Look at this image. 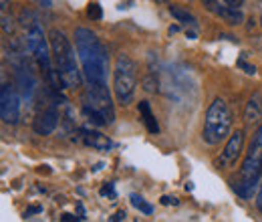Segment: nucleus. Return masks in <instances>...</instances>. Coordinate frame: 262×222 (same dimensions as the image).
<instances>
[{
  "mask_svg": "<svg viewBox=\"0 0 262 222\" xmlns=\"http://www.w3.org/2000/svg\"><path fill=\"white\" fill-rule=\"evenodd\" d=\"M160 91L173 103H190L196 99V81L182 65H165L160 71Z\"/></svg>",
  "mask_w": 262,
  "mask_h": 222,
  "instance_id": "4",
  "label": "nucleus"
},
{
  "mask_svg": "<svg viewBox=\"0 0 262 222\" xmlns=\"http://www.w3.org/2000/svg\"><path fill=\"white\" fill-rule=\"evenodd\" d=\"M14 77H16V87L20 89L23 97L27 101H31L33 93L36 91V79H34V75L29 71L27 65H20V67H16V75Z\"/></svg>",
  "mask_w": 262,
  "mask_h": 222,
  "instance_id": "14",
  "label": "nucleus"
},
{
  "mask_svg": "<svg viewBox=\"0 0 262 222\" xmlns=\"http://www.w3.org/2000/svg\"><path fill=\"white\" fill-rule=\"evenodd\" d=\"M8 8V0H2V12Z\"/></svg>",
  "mask_w": 262,
  "mask_h": 222,
  "instance_id": "30",
  "label": "nucleus"
},
{
  "mask_svg": "<svg viewBox=\"0 0 262 222\" xmlns=\"http://www.w3.org/2000/svg\"><path fill=\"white\" fill-rule=\"evenodd\" d=\"M236 65H238L240 69H244L248 75H254V73H256V67H254V65H248L246 61H244V59H240V61H238Z\"/></svg>",
  "mask_w": 262,
  "mask_h": 222,
  "instance_id": "21",
  "label": "nucleus"
},
{
  "mask_svg": "<svg viewBox=\"0 0 262 222\" xmlns=\"http://www.w3.org/2000/svg\"><path fill=\"white\" fill-rule=\"evenodd\" d=\"M139 115H141V119H143V124H145L149 133H154V135L160 133V124H158V119H156V115L151 111L149 101H139Z\"/></svg>",
  "mask_w": 262,
  "mask_h": 222,
  "instance_id": "16",
  "label": "nucleus"
},
{
  "mask_svg": "<svg viewBox=\"0 0 262 222\" xmlns=\"http://www.w3.org/2000/svg\"><path fill=\"white\" fill-rule=\"evenodd\" d=\"M262 180V126L256 127L252 142L248 146V152L244 156V162L240 166L234 190L240 198L250 200L254 196V192L258 190Z\"/></svg>",
  "mask_w": 262,
  "mask_h": 222,
  "instance_id": "2",
  "label": "nucleus"
},
{
  "mask_svg": "<svg viewBox=\"0 0 262 222\" xmlns=\"http://www.w3.org/2000/svg\"><path fill=\"white\" fill-rule=\"evenodd\" d=\"M75 49H77V57L83 67L85 79L89 83L107 85L109 57H107L105 47L97 38V34L89 29H77L75 31Z\"/></svg>",
  "mask_w": 262,
  "mask_h": 222,
  "instance_id": "1",
  "label": "nucleus"
},
{
  "mask_svg": "<svg viewBox=\"0 0 262 222\" xmlns=\"http://www.w3.org/2000/svg\"><path fill=\"white\" fill-rule=\"evenodd\" d=\"M242 148H244V129H236L232 135H230L228 144L220 156V162L226 166V168H232L236 166V162L242 156Z\"/></svg>",
  "mask_w": 262,
  "mask_h": 222,
  "instance_id": "12",
  "label": "nucleus"
},
{
  "mask_svg": "<svg viewBox=\"0 0 262 222\" xmlns=\"http://www.w3.org/2000/svg\"><path fill=\"white\" fill-rule=\"evenodd\" d=\"M27 51L36 59L38 67H40L45 73L53 71L49 47H47V38H45V34H42V31H40L38 27H33V29L29 31V34H27Z\"/></svg>",
  "mask_w": 262,
  "mask_h": 222,
  "instance_id": "8",
  "label": "nucleus"
},
{
  "mask_svg": "<svg viewBox=\"0 0 262 222\" xmlns=\"http://www.w3.org/2000/svg\"><path fill=\"white\" fill-rule=\"evenodd\" d=\"M180 31V29H178V27H176V25H173V27H169V29H167V32H169V34H173V32H178Z\"/></svg>",
  "mask_w": 262,
  "mask_h": 222,
  "instance_id": "28",
  "label": "nucleus"
},
{
  "mask_svg": "<svg viewBox=\"0 0 262 222\" xmlns=\"http://www.w3.org/2000/svg\"><path fill=\"white\" fill-rule=\"evenodd\" d=\"M260 25H262V14H260Z\"/></svg>",
  "mask_w": 262,
  "mask_h": 222,
  "instance_id": "31",
  "label": "nucleus"
},
{
  "mask_svg": "<svg viewBox=\"0 0 262 222\" xmlns=\"http://www.w3.org/2000/svg\"><path fill=\"white\" fill-rule=\"evenodd\" d=\"M129 202L133 208H137L141 214H145V216H149V214H154V206L149 204V202H145V198L143 196H139V194H129Z\"/></svg>",
  "mask_w": 262,
  "mask_h": 222,
  "instance_id": "18",
  "label": "nucleus"
},
{
  "mask_svg": "<svg viewBox=\"0 0 262 222\" xmlns=\"http://www.w3.org/2000/svg\"><path fill=\"white\" fill-rule=\"evenodd\" d=\"M226 4H230V6H242L244 4V0H224Z\"/></svg>",
  "mask_w": 262,
  "mask_h": 222,
  "instance_id": "26",
  "label": "nucleus"
},
{
  "mask_svg": "<svg viewBox=\"0 0 262 222\" xmlns=\"http://www.w3.org/2000/svg\"><path fill=\"white\" fill-rule=\"evenodd\" d=\"M61 218H63V220H75V218H79V216H73V214H63Z\"/></svg>",
  "mask_w": 262,
  "mask_h": 222,
  "instance_id": "27",
  "label": "nucleus"
},
{
  "mask_svg": "<svg viewBox=\"0 0 262 222\" xmlns=\"http://www.w3.org/2000/svg\"><path fill=\"white\" fill-rule=\"evenodd\" d=\"M81 109L87 122L95 127L111 126L115 122V107L107 91V85L89 83V87L81 95Z\"/></svg>",
  "mask_w": 262,
  "mask_h": 222,
  "instance_id": "3",
  "label": "nucleus"
},
{
  "mask_svg": "<svg viewBox=\"0 0 262 222\" xmlns=\"http://www.w3.org/2000/svg\"><path fill=\"white\" fill-rule=\"evenodd\" d=\"M59 119H61V113H59V109H57V105H49V107H45L38 115H36V119L33 122V129L36 135H51L57 126H59Z\"/></svg>",
  "mask_w": 262,
  "mask_h": 222,
  "instance_id": "10",
  "label": "nucleus"
},
{
  "mask_svg": "<svg viewBox=\"0 0 262 222\" xmlns=\"http://www.w3.org/2000/svg\"><path fill=\"white\" fill-rule=\"evenodd\" d=\"M79 133H81L83 144L89 146V148H93V150H97V152H109L113 148V142L107 135H103L101 131L93 129V127H83Z\"/></svg>",
  "mask_w": 262,
  "mask_h": 222,
  "instance_id": "13",
  "label": "nucleus"
},
{
  "mask_svg": "<svg viewBox=\"0 0 262 222\" xmlns=\"http://www.w3.org/2000/svg\"><path fill=\"white\" fill-rule=\"evenodd\" d=\"M256 208L262 212V182H260V186H258V196H256Z\"/></svg>",
  "mask_w": 262,
  "mask_h": 222,
  "instance_id": "25",
  "label": "nucleus"
},
{
  "mask_svg": "<svg viewBox=\"0 0 262 222\" xmlns=\"http://www.w3.org/2000/svg\"><path fill=\"white\" fill-rule=\"evenodd\" d=\"M49 45L53 51V61L57 65V71H59L65 87H79L81 85V71H79L77 59H75L77 49L71 47L65 32L57 31V29L49 32Z\"/></svg>",
  "mask_w": 262,
  "mask_h": 222,
  "instance_id": "5",
  "label": "nucleus"
},
{
  "mask_svg": "<svg viewBox=\"0 0 262 222\" xmlns=\"http://www.w3.org/2000/svg\"><path fill=\"white\" fill-rule=\"evenodd\" d=\"M232 129V111L224 99H214L206 111V122L202 129V137L208 146H218L230 135Z\"/></svg>",
  "mask_w": 262,
  "mask_h": 222,
  "instance_id": "6",
  "label": "nucleus"
},
{
  "mask_svg": "<svg viewBox=\"0 0 262 222\" xmlns=\"http://www.w3.org/2000/svg\"><path fill=\"white\" fill-rule=\"evenodd\" d=\"M169 14H171L173 18H178L180 23L190 25V27L198 29V18L192 14V12H188L186 8H180V6H169Z\"/></svg>",
  "mask_w": 262,
  "mask_h": 222,
  "instance_id": "17",
  "label": "nucleus"
},
{
  "mask_svg": "<svg viewBox=\"0 0 262 222\" xmlns=\"http://www.w3.org/2000/svg\"><path fill=\"white\" fill-rule=\"evenodd\" d=\"M38 212H42V206H31V208L25 212V216L29 218V216H33V214H38Z\"/></svg>",
  "mask_w": 262,
  "mask_h": 222,
  "instance_id": "23",
  "label": "nucleus"
},
{
  "mask_svg": "<svg viewBox=\"0 0 262 222\" xmlns=\"http://www.w3.org/2000/svg\"><path fill=\"white\" fill-rule=\"evenodd\" d=\"M101 196H109L111 200H115L117 198V192H115V184L113 182H107V184H103V188L99 190Z\"/></svg>",
  "mask_w": 262,
  "mask_h": 222,
  "instance_id": "20",
  "label": "nucleus"
},
{
  "mask_svg": "<svg viewBox=\"0 0 262 222\" xmlns=\"http://www.w3.org/2000/svg\"><path fill=\"white\" fill-rule=\"evenodd\" d=\"M135 87H137V75H135V63L129 55H117L115 67H113V91L117 97V103L127 107L135 99Z\"/></svg>",
  "mask_w": 262,
  "mask_h": 222,
  "instance_id": "7",
  "label": "nucleus"
},
{
  "mask_svg": "<svg viewBox=\"0 0 262 222\" xmlns=\"http://www.w3.org/2000/svg\"><path fill=\"white\" fill-rule=\"evenodd\" d=\"M204 6L214 12L216 16H220L222 21H226L230 25H242L244 23V12L238 6H230V4H222L218 0H204Z\"/></svg>",
  "mask_w": 262,
  "mask_h": 222,
  "instance_id": "11",
  "label": "nucleus"
},
{
  "mask_svg": "<svg viewBox=\"0 0 262 222\" xmlns=\"http://www.w3.org/2000/svg\"><path fill=\"white\" fill-rule=\"evenodd\" d=\"M125 218H127L125 210H119V212H115V216H111V220H125Z\"/></svg>",
  "mask_w": 262,
  "mask_h": 222,
  "instance_id": "24",
  "label": "nucleus"
},
{
  "mask_svg": "<svg viewBox=\"0 0 262 222\" xmlns=\"http://www.w3.org/2000/svg\"><path fill=\"white\" fill-rule=\"evenodd\" d=\"M244 124L250 127L262 126V95L252 93L244 107Z\"/></svg>",
  "mask_w": 262,
  "mask_h": 222,
  "instance_id": "15",
  "label": "nucleus"
},
{
  "mask_svg": "<svg viewBox=\"0 0 262 222\" xmlns=\"http://www.w3.org/2000/svg\"><path fill=\"white\" fill-rule=\"evenodd\" d=\"M0 117L4 124H16L20 117V97L14 91V85L4 83L0 89Z\"/></svg>",
  "mask_w": 262,
  "mask_h": 222,
  "instance_id": "9",
  "label": "nucleus"
},
{
  "mask_svg": "<svg viewBox=\"0 0 262 222\" xmlns=\"http://www.w3.org/2000/svg\"><path fill=\"white\" fill-rule=\"evenodd\" d=\"M87 16H89L91 21H101V18H103V10H101V6H99L97 2H91V4L87 6Z\"/></svg>",
  "mask_w": 262,
  "mask_h": 222,
  "instance_id": "19",
  "label": "nucleus"
},
{
  "mask_svg": "<svg viewBox=\"0 0 262 222\" xmlns=\"http://www.w3.org/2000/svg\"><path fill=\"white\" fill-rule=\"evenodd\" d=\"M186 34H188V38H196V32H192V31H186Z\"/></svg>",
  "mask_w": 262,
  "mask_h": 222,
  "instance_id": "29",
  "label": "nucleus"
},
{
  "mask_svg": "<svg viewBox=\"0 0 262 222\" xmlns=\"http://www.w3.org/2000/svg\"><path fill=\"white\" fill-rule=\"evenodd\" d=\"M160 202H162L164 206H169V204H171V206H178V204H180L176 196H162V200H160Z\"/></svg>",
  "mask_w": 262,
  "mask_h": 222,
  "instance_id": "22",
  "label": "nucleus"
}]
</instances>
